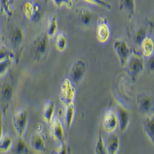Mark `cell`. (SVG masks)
<instances>
[{
	"label": "cell",
	"instance_id": "cell-1",
	"mask_svg": "<svg viewBox=\"0 0 154 154\" xmlns=\"http://www.w3.org/2000/svg\"><path fill=\"white\" fill-rule=\"evenodd\" d=\"M154 23L149 18H145L141 21L135 22L130 25L127 29V35L134 52L140 53V43L144 38L152 35Z\"/></svg>",
	"mask_w": 154,
	"mask_h": 154
},
{
	"label": "cell",
	"instance_id": "cell-2",
	"mask_svg": "<svg viewBox=\"0 0 154 154\" xmlns=\"http://www.w3.org/2000/svg\"><path fill=\"white\" fill-rule=\"evenodd\" d=\"M124 67L128 76L133 83H136L145 69L143 56L141 53L133 51V54L129 58Z\"/></svg>",
	"mask_w": 154,
	"mask_h": 154
},
{
	"label": "cell",
	"instance_id": "cell-3",
	"mask_svg": "<svg viewBox=\"0 0 154 154\" xmlns=\"http://www.w3.org/2000/svg\"><path fill=\"white\" fill-rule=\"evenodd\" d=\"M49 39L46 33L40 34L34 38L30 49L34 60L39 62L46 58L49 51Z\"/></svg>",
	"mask_w": 154,
	"mask_h": 154
},
{
	"label": "cell",
	"instance_id": "cell-4",
	"mask_svg": "<svg viewBox=\"0 0 154 154\" xmlns=\"http://www.w3.org/2000/svg\"><path fill=\"white\" fill-rule=\"evenodd\" d=\"M14 95V86L9 79H5L0 84V105L2 115H7Z\"/></svg>",
	"mask_w": 154,
	"mask_h": 154
},
{
	"label": "cell",
	"instance_id": "cell-5",
	"mask_svg": "<svg viewBox=\"0 0 154 154\" xmlns=\"http://www.w3.org/2000/svg\"><path fill=\"white\" fill-rule=\"evenodd\" d=\"M76 95V89L75 84L71 79L67 77L62 81L60 87V100L63 106H66L74 103Z\"/></svg>",
	"mask_w": 154,
	"mask_h": 154
},
{
	"label": "cell",
	"instance_id": "cell-6",
	"mask_svg": "<svg viewBox=\"0 0 154 154\" xmlns=\"http://www.w3.org/2000/svg\"><path fill=\"white\" fill-rule=\"evenodd\" d=\"M29 118V112L25 109H19L12 115V126L18 137H24L28 126Z\"/></svg>",
	"mask_w": 154,
	"mask_h": 154
},
{
	"label": "cell",
	"instance_id": "cell-7",
	"mask_svg": "<svg viewBox=\"0 0 154 154\" xmlns=\"http://www.w3.org/2000/svg\"><path fill=\"white\" fill-rule=\"evenodd\" d=\"M113 49L117 55L121 66L124 67L129 58L133 54V48L124 39L116 38L113 42Z\"/></svg>",
	"mask_w": 154,
	"mask_h": 154
},
{
	"label": "cell",
	"instance_id": "cell-8",
	"mask_svg": "<svg viewBox=\"0 0 154 154\" xmlns=\"http://www.w3.org/2000/svg\"><path fill=\"white\" fill-rule=\"evenodd\" d=\"M86 73V63L84 59L77 58L70 67L69 78L74 84H79L84 79Z\"/></svg>",
	"mask_w": 154,
	"mask_h": 154
},
{
	"label": "cell",
	"instance_id": "cell-9",
	"mask_svg": "<svg viewBox=\"0 0 154 154\" xmlns=\"http://www.w3.org/2000/svg\"><path fill=\"white\" fill-rule=\"evenodd\" d=\"M138 111L145 116L154 115V99L146 93H140L137 96Z\"/></svg>",
	"mask_w": 154,
	"mask_h": 154
},
{
	"label": "cell",
	"instance_id": "cell-10",
	"mask_svg": "<svg viewBox=\"0 0 154 154\" xmlns=\"http://www.w3.org/2000/svg\"><path fill=\"white\" fill-rule=\"evenodd\" d=\"M116 112L119 120V130L124 133L127 130L131 121V114L130 109L120 102H116Z\"/></svg>",
	"mask_w": 154,
	"mask_h": 154
},
{
	"label": "cell",
	"instance_id": "cell-11",
	"mask_svg": "<svg viewBox=\"0 0 154 154\" xmlns=\"http://www.w3.org/2000/svg\"><path fill=\"white\" fill-rule=\"evenodd\" d=\"M111 35V30L107 20L105 17L101 16L96 22V37L99 42L102 44L106 43Z\"/></svg>",
	"mask_w": 154,
	"mask_h": 154
},
{
	"label": "cell",
	"instance_id": "cell-12",
	"mask_svg": "<svg viewBox=\"0 0 154 154\" xmlns=\"http://www.w3.org/2000/svg\"><path fill=\"white\" fill-rule=\"evenodd\" d=\"M103 128L106 133L115 132L119 128L117 115L112 109H109L104 113L103 117Z\"/></svg>",
	"mask_w": 154,
	"mask_h": 154
},
{
	"label": "cell",
	"instance_id": "cell-13",
	"mask_svg": "<svg viewBox=\"0 0 154 154\" xmlns=\"http://www.w3.org/2000/svg\"><path fill=\"white\" fill-rule=\"evenodd\" d=\"M49 133L53 140L58 143L65 140V130L63 123L59 118L54 117L49 123Z\"/></svg>",
	"mask_w": 154,
	"mask_h": 154
},
{
	"label": "cell",
	"instance_id": "cell-14",
	"mask_svg": "<svg viewBox=\"0 0 154 154\" xmlns=\"http://www.w3.org/2000/svg\"><path fill=\"white\" fill-rule=\"evenodd\" d=\"M107 134H108L107 137H104L107 154H117L120 147V140H119V134L116 133V131Z\"/></svg>",
	"mask_w": 154,
	"mask_h": 154
},
{
	"label": "cell",
	"instance_id": "cell-15",
	"mask_svg": "<svg viewBox=\"0 0 154 154\" xmlns=\"http://www.w3.org/2000/svg\"><path fill=\"white\" fill-rule=\"evenodd\" d=\"M119 9L126 15L128 21L131 22L136 13V0H119Z\"/></svg>",
	"mask_w": 154,
	"mask_h": 154
},
{
	"label": "cell",
	"instance_id": "cell-16",
	"mask_svg": "<svg viewBox=\"0 0 154 154\" xmlns=\"http://www.w3.org/2000/svg\"><path fill=\"white\" fill-rule=\"evenodd\" d=\"M30 146L34 151L38 153H43L46 151V141L41 133H33L30 137Z\"/></svg>",
	"mask_w": 154,
	"mask_h": 154
},
{
	"label": "cell",
	"instance_id": "cell-17",
	"mask_svg": "<svg viewBox=\"0 0 154 154\" xmlns=\"http://www.w3.org/2000/svg\"><path fill=\"white\" fill-rule=\"evenodd\" d=\"M42 116L45 122L50 123L54 118L56 112V103L54 100H48L42 107Z\"/></svg>",
	"mask_w": 154,
	"mask_h": 154
},
{
	"label": "cell",
	"instance_id": "cell-18",
	"mask_svg": "<svg viewBox=\"0 0 154 154\" xmlns=\"http://www.w3.org/2000/svg\"><path fill=\"white\" fill-rule=\"evenodd\" d=\"M154 52V40L152 35L146 36L143 39L140 43V53L142 54L144 59L149 57Z\"/></svg>",
	"mask_w": 154,
	"mask_h": 154
},
{
	"label": "cell",
	"instance_id": "cell-19",
	"mask_svg": "<svg viewBox=\"0 0 154 154\" xmlns=\"http://www.w3.org/2000/svg\"><path fill=\"white\" fill-rule=\"evenodd\" d=\"M143 129L147 138L154 146V115L145 116L143 120Z\"/></svg>",
	"mask_w": 154,
	"mask_h": 154
},
{
	"label": "cell",
	"instance_id": "cell-20",
	"mask_svg": "<svg viewBox=\"0 0 154 154\" xmlns=\"http://www.w3.org/2000/svg\"><path fill=\"white\" fill-rule=\"evenodd\" d=\"M9 40L11 44L16 49L21 46L24 40V33L23 29L17 26L13 27L9 33Z\"/></svg>",
	"mask_w": 154,
	"mask_h": 154
},
{
	"label": "cell",
	"instance_id": "cell-21",
	"mask_svg": "<svg viewBox=\"0 0 154 154\" xmlns=\"http://www.w3.org/2000/svg\"><path fill=\"white\" fill-rule=\"evenodd\" d=\"M65 109H64V122H65V125L66 126L67 129H70L72 127V124L74 123V119H75V106L74 103L69 104V105L64 106Z\"/></svg>",
	"mask_w": 154,
	"mask_h": 154
},
{
	"label": "cell",
	"instance_id": "cell-22",
	"mask_svg": "<svg viewBox=\"0 0 154 154\" xmlns=\"http://www.w3.org/2000/svg\"><path fill=\"white\" fill-rule=\"evenodd\" d=\"M9 152L15 154L29 153V148L26 142L23 140V137H18L17 139L13 140V143Z\"/></svg>",
	"mask_w": 154,
	"mask_h": 154
},
{
	"label": "cell",
	"instance_id": "cell-23",
	"mask_svg": "<svg viewBox=\"0 0 154 154\" xmlns=\"http://www.w3.org/2000/svg\"><path fill=\"white\" fill-rule=\"evenodd\" d=\"M58 31V21L57 17L55 14L50 15L48 19L46 24V33L49 38H53L56 36Z\"/></svg>",
	"mask_w": 154,
	"mask_h": 154
},
{
	"label": "cell",
	"instance_id": "cell-24",
	"mask_svg": "<svg viewBox=\"0 0 154 154\" xmlns=\"http://www.w3.org/2000/svg\"><path fill=\"white\" fill-rule=\"evenodd\" d=\"M77 16L79 23L85 26H88L91 24L93 16L91 12L86 8H80L77 12Z\"/></svg>",
	"mask_w": 154,
	"mask_h": 154
},
{
	"label": "cell",
	"instance_id": "cell-25",
	"mask_svg": "<svg viewBox=\"0 0 154 154\" xmlns=\"http://www.w3.org/2000/svg\"><path fill=\"white\" fill-rule=\"evenodd\" d=\"M55 38V47L60 53H63L68 46V38L66 34L60 32L56 35Z\"/></svg>",
	"mask_w": 154,
	"mask_h": 154
},
{
	"label": "cell",
	"instance_id": "cell-26",
	"mask_svg": "<svg viewBox=\"0 0 154 154\" xmlns=\"http://www.w3.org/2000/svg\"><path fill=\"white\" fill-rule=\"evenodd\" d=\"M14 0H0V12L6 16L8 20L12 17V4Z\"/></svg>",
	"mask_w": 154,
	"mask_h": 154
},
{
	"label": "cell",
	"instance_id": "cell-27",
	"mask_svg": "<svg viewBox=\"0 0 154 154\" xmlns=\"http://www.w3.org/2000/svg\"><path fill=\"white\" fill-rule=\"evenodd\" d=\"M95 153L96 154H107L106 147L105 143V138L102 133V130L100 129L97 137V140L95 146Z\"/></svg>",
	"mask_w": 154,
	"mask_h": 154
},
{
	"label": "cell",
	"instance_id": "cell-28",
	"mask_svg": "<svg viewBox=\"0 0 154 154\" xmlns=\"http://www.w3.org/2000/svg\"><path fill=\"white\" fill-rule=\"evenodd\" d=\"M13 143V139L9 135H4L0 139V152H8L10 151Z\"/></svg>",
	"mask_w": 154,
	"mask_h": 154
},
{
	"label": "cell",
	"instance_id": "cell-29",
	"mask_svg": "<svg viewBox=\"0 0 154 154\" xmlns=\"http://www.w3.org/2000/svg\"><path fill=\"white\" fill-rule=\"evenodd\" d=\"M23 12L27 19L32 20L34 17V2L28 0L23 5Z\"/></svg>",
	"mask_w": 154,
	"mask_h": 154
},
{
	"label": "cell",
	"instance_id": "cell-30",
	"mask_svg": "<svg viewBox=\"0 0 154 154\" xmlns=\"http://www.w3.org/2000/svg\"><path fill=\"white\" fill-rule=\"evenodd\" d=\"M15 58L9 57L0 61V77H2L7 73L10 69L11 66L14 63Z\"/></svg>",
	"mask_w": 154,
	"mask_h": 154
},
{
	"label": "cell",
	"instance_id": "cell-31",
	"mask_svg": "<svg viewBox=\"0 0 154 154\" xmlns=\"http://www.w3.org/2000/svg\"><path fill=\"white\" fill-rule=\"evenodd\" d=\"M82 1L106 11H111L112 9V4L108 0H82Z\"/></svg>",
	"mask_w": 154,
	"mask_h": 154
},
{
	"label": "cell",
	"instance_id": "cell-32",
	"mask_svg": "<svg viewBox=\"0 0 154 154\" xmlns=\"http://www.w3.org/2000/svg\"><path fill=\"white\" fill-rule=\"evenodd\" d=\"M70 152L69 146L65 142V140L61 143H59V146L56 147L53 150H52V154H67Z\"/></svg>",
	"mask_w": 154,
	"mask_h": 154
},
{
	"label": "cell",
	"instance_id": "cell-33",
	"mask_svg": "<svg viewBox=\"0 0 154 154\" xmlns=\"http://www.w3.org/2000/svg\"><path fill=\"white\" fill-rule=\"evenodd\" d=\"M145 69L149 75H154V52L149 57L146 58L144 60Z\"/></svg>",
	"mask_w": 154,
	"mask_h": 154
},
{
	"label": "cell",
	"instance_id": "cell-34",
	"mask_svg": "<svg viewBox=\"0 0 154 154\" xmlns=\"http://www.w3.org/2000/svg\"><path fill=\"white\" fill-rule=\"evenodd\" d=\"M54 5L58 9L64 7L71 9L73 7V0H52Z\"/></svg>",
	"mask_w": 154,
	"mask_h": 154
},
{
	"label": "cell",
	"instance_id": "cell-35",
	"mask_svg": "<svg viewBox=\"0 0 154 154\" xmlns=\"http://www.w3.org/2000/svg\"><path fill=\"white\" fill-rule=\"evenodd\" d=\"M9 57L15 58V54L13 51L9 48L3 46V45H0V61Z\"/></svg>",
	"mask_w": 154,
	"mask_h": 154
},
{
	"label": "cell",
	"instance_id": "cell-36",
	"mask_svg": "<svg viewBox=\"0 0 154 154\" xmlns=\"http://www.w3.org/2000/svg\"><path fill=\"white\" fill-rule=\"evenodd\" d=\"M42 13V5L39 2H34V17L33 21H37Z\"/></svg>",
	"mask_w": 154,
	"mask_h": 154
},
{
	"label": "cell",
	"instance_id": "cell-37",
	"mask_svg": "<svg viewBox=\"0 0 154 154\" xmlns=\"http://www.w3.org/2000/svg\"><path fill=\"white\" fill-rule=\"evenodd\" d=\"M2 113H0V139L4 136V123Z\"/></svg>",
	"mask_w": 154,
	"mask_h": 154
},
{
	"label": "cell",
	"instance_id": "cell-38",
	"mask_svg": "<svg viewBox=\"0 0 154 154\" xmlns=\"http://www.w3.org/2000/svg\"><path fill=\"white\" fill-rule=\"evenodd\" d=\"M75 1H78V0H75Z\"/></svg>",
	"mask_w": 154,
	"mask_h": 154
}]
</instances>
